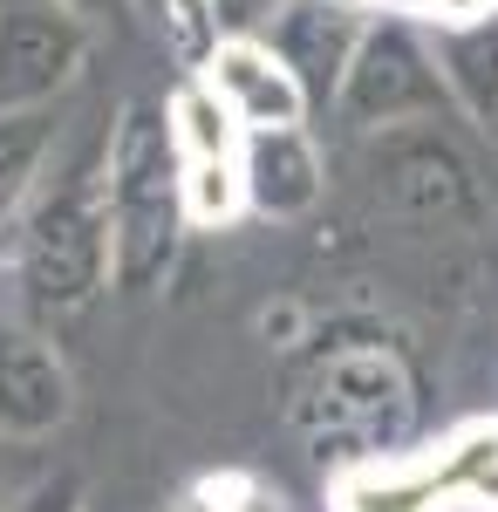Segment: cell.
<instances>
[{"label": "cell", "mask_w": 498, "mask_h": 512, "mask_svg": "<svg viewBox=\"0 0 498 512\" xmlns=\"http://www.w3.org/2000/svg\"><path fill=\"white\" fill-rule=\"evenodd\" d=\"M62 7H69V14H82V21H103V14H116L123 0H62Z\"/></svg>", "instance_id": "cell-20"}, {"label": "cell", "mask_w": 498, "mask_h": 512, "mask_svg": "<svg viewBox=\"0 0 498 512\" xmlns=\"http://www.w3.org/2000/svg\"><path fill=\"white\" fill-rule=\"evenodd\" d=\"M103 151H110V130L96 144H82L76 164L41 178V198L21 219V280H28L41 315H76L116 280L110 205H103Z\"/></svg>", "instance_id": "cell-2"}, {"label": "cell", "mask_w": 498, "mask_h": 512, "mask_svg": "<svg viewBox=\"0 0 498 512\" xmlns=\"http://www.w3.org/2000/svg\"><path fill=\"white\" fill-rule=\"evenodd\" d=\"M178 512H280V492L260 485L253 472H219V478H198L178 499Z\"/></svg>", "instance_id": "cell-17"}, {"label": "cell", "mask_w": 498, "mask_h": 512, "mask_svg": "<svg viewBox=\"0 0 498 512\" xmlns=\"http://www.w3.org/2000/svg\"><path fill=\"white\" fill-rule=\"evenodd\" d=\"M69 369L35 328H0V437L35 444L69 424Z\"/></svg>", "instance_id": "cell-9"}, {"label": "cell", "mask_w": 498, "mask_h": 512, "mask_svg": "<svg viewBox=\"0 0 498 512\" xmlns=\"http://www.w3.org/2000/svg\"><path fill=\"white\" fill-rule=\"evenodd\" d=\"M103 205H110V267L116 287H151L178 239L192 226L185 212V151L171 137V110L130 103L110 123L103 151Z\"/></svg>", "instance_id": "cell-1"}, {"label": "cell", "mask_w": 498, "mask_h": 512, "mask_svg": "<svg viewBox=\"0 0 498 512\" xmlns=\"http://www.w3.org/2000/svg\"><path fill=\"white\" fill-rule=\"evenodd\" d=\"M164 110H171V137H178V151H185V158H239L246 123L232 117L226 96H219L205 76L185 82V89H178Z\"/></svg>", "instance_id": "cell-14"}, {"label": "cell", "mask_w": 498, "mask_h": 512, "mask_svg": "<svg viewBox=\"0 0 498 512\" xmlns=\"http://www.w3.org/2000/svg\"><path fill=\"white\" fill-rule=\"evenodd\" d=\"M185 212L192 226H232L239 212H253L239 158H185Z\"/></svg>", "instance_id": "cell-16"}, {"label": "cell", "mask_w": 498, "mask_h": 512, "mask_svg": "<svg viewBox=\"0 0 498 512\" xmlns=\"http://www.w3.org/2000/svg\"><path fill=\"white\" fill-rule=\"evenodd\" d=\"M437 472L451 485V499H464L478 512H498V424H478V431L451 437L437 451Z\"/></svg>", "instance_id": "cell-15"}, {"label": "cell", "mask_w": 498, "mask_h": 512, "mask_svg": "<svg viewBox=\"0 0 498 512\" xmlns=\"http://www.w3.org/2000/svg\"><path fill=\"white\" fill-rule=\"evenodd\" d=\"M451 506V485L437 472V458L417 465H369L342 485L335 512H444Z\"/></svg>", "instance_id": "cell-13"}, {"label": "cell", "mask_w": 498, "mask_h": 512, "mask_svg": "<svg viewBox=\"0 0 498 512\" xmlns=\"http://www.w3.org/2000/svg\"><path fill=\"white\" fill-rule=\"evenodd\" d=\"M444 103H458V96L444 82L437 48H423L403 21H376L362 35V48H355V62H348V76H342V96H335V110L348 123H362V130L430 123Z\"/></svg>", "instance_id": "cell-3"}, {"label": "cell", "mask_w": 498, "mask_h": 512, "mask_svg": "<svg viewBox=\"0 0 498 512\" xmlns=\"http://www.w3.org/2000/svg\"><path fill=\"white\" fill-rule=\"evenodd\" d=\"M437 62H444V82L471 117L498 123V14H478V21H444L437 35Z\"/></svg>", "instance_id": "cell-12"}, {"label": "cell", "mask_w": 498, "mask_h": 512, "mask_svg": "<svg viewBox=\"0 0 498 512\" xmlns=\"http://www.w3.org/2000/svg\"><path fill=\"white\" fill-rule=\"evenodd\" d=\"M62 144V117L55 103H35V110H0V226L35 198L41 171Z\"/></svg>", "instance_id": "cell-11"}, {"label": "cell", "mask_w": 498, "mask_h": 512, "mask_svg": "<svg viewBox=\"0 0 498 512\" xmlns=\"http://www.w3.org/2000/svg\"><path fill=\"white\" fill-rule=\"evenodd\" d=\"M0 512H82V485L69 472L62 478H35L28 492H14Z\"/></svg>", "instance_id": "cell-18"}, {"label": "cell", "mask_w": 498, "mask_h": 512, "mask_svg": "<svg viewBox=\"0 0 498 512\" xmlns=\"http://www.w3.org/2000/svg\"><path fill=\"white\" fill-rule=\"evenodd\" d=\"M294 417H301L321 444H328V437H362V444L396 437V424L410 417V376L376 349L335 355V362H321V369L307 376Z\"/></svg>", "instance_id": "cell-5"}, {"label": "cell", "mask_w": 498, "mask_h": 512, "mask_svg": "<svg viewBox=\"0 0 498 512\" xmlns=\"http://www.w3.org/2000/svg\"><path fill=\"white\" fill-rule=\"evenodd\" d=\"M239 178H246V205L260 219H301L328 185L321 151L301 123H273V130H246L239 144Z\"/></svg>", "instance_id": "cell-10"}, {"label": "cell", "mask_w": 498, "mask_h": 512, "mask_svg": "<svg viewBox=\"0 0 498 512\" xmlns=\"http://www.w3.org/2000/svg\"><path fill=\"white\" fill-rule=\"evenodd\" d=\"M376 192L410 226H458V219L478 212L471 164L458 158L451 137H437L423 123H396L383 137V151H376Z\"/></svg>", "instance_id": "cell-6"}, {"label": "cell", "mask_w": 498, "mask_h": 512, "mask_svg": "<svg viewBox=\"0 0 498 512\" xmlns=\"http://www.w3.org/2000/svg\"><path fill=\"white\" fill-rule=\"evenodd\" d=\"M198 76L226 96V110L246 130H273V123H307L314 96L301 89V76L280 62V48L267 35H219L212 55L198 62Z\"/></svg>", "instance_id": "cell-7"}, {"label": "cell", "mask_w": 498, "mask_h": 512, "mask_svg": "<svg viewBox=\"0 0 498 512\" xmlns=\"http://www.w3.org/2000/svg\"><path fill=\"white\" fill-rule=\"evenodd\" d=\"M280 7L287 0H212V21H219V35H267Z\"/></svg>", "instance_id": "cell-19"}, {"label": "cell", "mask_w": 498, "mask_h": 512, "mask_svg": "<svg viewBox=\"0 0 498 512\" xmlns=\"http://www.w3.org/2000/svg\"><path fill=\"white\" fill-rule=\"evenodd\" d=\"M369 35V21L355 14V0H287L267 21V41L280 48V62L301 76V89L314 103H335L342 76L355 62V48Z\"/></svg>", "instance_id": "cell-8"}, {"label": "cell", "mask_w": 498, "mask_h": 512, "mask_svg": "<svg viewBox=\"0 0 498 512\" xmlns=\"http://www.w3.org/2000/svg\"><path fill=\"white\" fill-rule=\"evenodd\" d=\"M89 55V21L62 0H7L0 7V110L55 103Z\"/></svg>", "instance_id": "cell-4"}]
</instances>
